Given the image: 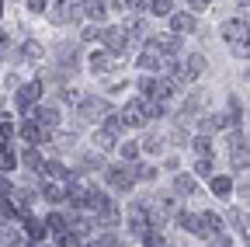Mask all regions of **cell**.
Returning a JSON list of instances; mask_svg holds the SVG:
<instances>
[{
	"label": "cell",
	"instance_id": "7bdbcfd3",
	"mask_svg": "<svg viewBox=\"0 0 250 247\" xmlns=\"http://www.w3.org/2000/svg\"><path fill=\"white\" fill-rule=\"evenodd\" d=\"M208 247H229V237H215V240H212Z\"/></svg>",
	"mask_w": 250,
	"mask_h": 247
},
{
	"label": "cell",
	"instance_id": "8fae6325",
	"mask_svg": "<svg viewBox=\"0 0 250 247\" xmlns=\"http://www.w3.org/2000/svg\"><path fill=\"white\" fill-rule=\"evenodd\" d=\"M35 118H39V126H42L45 133L59 126V112H56V108H39V112H35Z\"/></svg>",
	"mask_w": 250,
	"mask_h": 247
},
{
	"label": "cell",
	"instance_id": "d4e9b609",
	"mask_svg": "<svg viewBox=\"0 0 250 247\" xmlns=\"http://www.w3.org/2000/svg\"><path fill=\"white\" fill-rule=\"evenodd\" d=\"M215 129H223V115H205L202 118V133H215Z\"/></svg>",
	"mask_w": 250,
	"mask_h": 247
},
{
	"label": "cell",
	"instance_id": "d590c367",
	"mask_svg": "<svg viewBox=\"0 0 250 247\" xmlns=\"http://www.w3.org/2000/svg\"><path fill=\"white\" fill-rule=\"evenodd\" d=\"M104 129H108V133L115 136V133L122 129V118H118V115H108V122H104Z\"/></svg>",
	"mask_w": 250,
	"mask_h": 247
},
{
	"label": "cell",
	"instance_id": "8992f818",
	"mask_svg": "<svg viewBox=\"0 0 250 247\" xmlns=\"http://www.w3.org/2000/svg\"><path fill=\"white\" fill-rule=\"evenodd\" d=\"M77 14H87V18H94V21H104L108 7H104V0H83L80 7H73V18H77Z\"/></svg>",
	"mask_w": 250,
	"mask_h": 247
},
{
	"label": "cell",
	"instance_id": "44dd1931",
	"mask_svg": "<svg viewBox=\"0 0 250 247\" xmlns=\"http://www.w3.org/2000/svg\"><path fill=\"white\" fill-rule=\"evenodd\" d=\"M45 230H52V233H62V230H66V220H62L59 212H49V216H45Z\"/></svg>",
	"mask_w": 250,
	"mask_h": 247
},
{
	"label": "cell",
	"instance_id": "ab89813d",
	"mask_svg": "<svg viewBox=\"0 0 250 247\" xmlns=\"http://www.w3.org/2000/svg\"><path fill=\"white\" fill-rule=\"evenodd\" d=\"M45 4H49V0H28V7L35 11V14H39V11H45Z\"/></svg>",
	"mask_w": 250,
	"mask_h": 247
},
{
	"label": "cell",
	"instance_id": "60d3db41",
	"mask_svg": "<svg viewBox=\"0 0 250 247\" xmlns=\"http://www.w3.org/2000/svg\"><path fill=\"white\" fill-rule=\"evenodd\" d=\"M136 174H139V178H146V181H149V178H156V167H139V171H136Z\"/></svg>",
	"mask_w": 250,
	"mask_h": 247
},
{
	"label": "cell",
	"instance_id": "74e56055",
	"mask_svg": "<svg viewBox=\"0 0 250 247\" xmlns=\"http://www.w3.org/2000/svg\"><path fill=\"white\" fill-rule=\"evenodd\" d=\"M153 84H156L153 77H143V80H139V90H143V94H153Z\"/></svg>",
	"mask_w": 250,
	"mask_h": 247
},
{
	"label": "cell",
	"instance_id": "ac0fdd59",
	"mask_svg": "<svg viewBox=\"0 0 250 247\" xmlns=\"http://www.w3.org/2000/svg\"><path fill=\"white\" fill-rule=\"evenodd\" d=\"M139 105H143V115H146V118H160V115H164V105H160V101L139 98Z\"/></svg>",
	"mask_w": 250,
	"mask_h": 247
},
{
	"label": "cell",
	"instance_id": "836d02e7",
	"mask_svg": "<svg viewBox=\"0 0 250 247\" xmlns=\"http://www.w3.org/2000/svg\"><path fill=\"white\" fill-rule=\"evenodd\" d=\"M143 237H146V247H167V244H164V237H160V233H149V230H146V233H143Z\"/></svg>",
	"mask_w": 250,
	"mask_h": 247
},
{
	"label": "cell",
	"instance_id": "d6986e66",
	"mask_svg": "<svg viewBox=\"0 0 250 247\" xmlns=\"http://www.w3.org/2000/svg\"><path fill=\"white\" fill-rule=\"evenodd\" d=\"M212 192H215L219 199H226V195L233 192V181H229V178H212Z\"/></svg>",
	"mask_w": 250,
	"mask_h": 247
},
{
	"label": "cell",
	"instance_id": "52a82bcc",
	"mask_svg": "<svg viewBox=\"0 0 250 247\" xmlns=\"http://www.w3.org/2000/svg\"><path fill=\"white\" fill-rule=\"evenodd\" d=\"M80 115H83V118H101V115H108V101H104V98L80 101Z\"/></svg>",
	"mask_w": 250,
	"mask_h": 247
},
{
	"label": "cell",
	"instance_id": "4fadbf2b",
	"mask_svg": "<svg viewBox=\"0 0 250 247\" xmlns=\"http://www.w3.org/2000/svg\"><path fill=\"white\" fill-rule=\"evenodd\" d=\"M39 171H42L45 178H62V181H70V171H66V167H62L59 160H45V164H42Z\"/></svg>",
	"mask_w": 250,
	"mask_h": 247
},
{
	"label": "cell",
	"instance_id": "cb8c5ba5",
	"mask_svg": "<svg viewBox=\"0 0 250 247\" xmlns=\"http://www.w3.org/2000/svg\"><path fill=\"white\" fill-rule=\"evenodd\" d=\"M174 188H177L181 195H195V181H191V178H188V174H181V178L174 181Z\"/></svg>",
	"mask_w": 250,
	"mask_h": 247
},
{
	"label": "cell",
	"instance_id": "d6a6232c",
	"mask_svg": "<svg viewBox=\"0 0 250 247\" xmlns=\"http://www.w3.org/2000/svg\"><path fill=\"white\" fill-rule=\"evenodd\" d=\"M11 192H14V184L7 181V174H0V199H11Z\"/></svg>",
	"mask_w": 250,
	"mask_h": 247
},
{
	"label": "cell",
	"instance_id": "f1b7e54d",
	"mask_svg": "<svg viewBox=\"0 0 250 247\" xmlns=\"http://www.w3.org/2000/svg\"><path fill=\"white\" fill-rule=\"evenodd\" d=\"M94 143H98L101 150H111V146H115V136H111V133L104 129V133H98V136H94Z\"/></svg>",
	"mask_w": 250,
	"mask_h": 247
},
{
	"label": "cell",
	"instance_id": "b9f144b4",
	"mask_svg": "<svg viewBox=\"0 0 250 247\" xmlns=\"http://www.w3.org/2000/svg\"><path fill=\"white\" fill-rule=\"evenodd\" d=\"M188 4H191V7H195V11H205V7H208V4H212V0H188Z\"/></svg>",
	"mask_w": 250,
	"mask_h": 247
},
{
	"label": "cell",
	"instance_id": "ee69618b",
	"mask_svg": "<svg viewBox=\"0 0 250 247\" xmlns=\"http://www.w3.org/2000/svg\"><path fill=\"white\" fill-rule=\"evenodd\" d=\"M0 115H4V98H0Z\"/></svg>",
	"mask_w": 250,
	"mask_h": 247
},
{
	"label": "cell",
	"instance_id": "8d00e7d4",
	"mask_svg": "<svg viewBox=\"0 0 250 247\" xmlns=\"http://www.w3.org/2000/svg\"><path fill=\"white\" fill-rule=\"evenodd\" d=\"M195 171H198V174H202V178H208V174H212V164H208V157H202V160H198V167H195Z\"/></svg>",
	"mask_w": 250,
	"mask_h": 247
},
{
	"label": "cell",
	"instance_id": "7a4b0ae2",
	"mask_svg": "<svg viewBox=\"0 0 250 247\" xmlns=\"http://www.w3.org/2000/svg\"><path fill=\"white\" fill-rule=\"evenodd\" d=\"M129 230H132V233H139V237L149 230V212H146V202H136V205L129 209Z\"/></svg>",
	"mask_w": 250,
	"mask_h": 247
},
{
	"label": "cell",
	"instance_id": "e575fe53",
	"mask_svg": "<svg viewBox=\"0 0 250 247\" xmlns=\"http://www.w3.org/2000/svg\"><path fill=\"white\" fill-rule=\"evenodd\" d=\"M122 157H125V160H136V157H139V146H136V143H125V146H122Z\"/></svg>",
	"mask_w": 250,
	"mask_h": 247
},
{
	"label": "cell",
	"instance_id": "4316f807",
	"mask_svg": "<svg viewBox=\"0 0 250 247\" xmlns=\"http://www.w3.org/2000/svg\"><path fill=\"white\" fill-rule=\"evenodd\" d=\"M42 195H45L49 202H59V199H62V188H59V184H52V181H49V184H42Z\"/></svg>",
	"mask_w": 250,
	"mask_h": 247
},
{
	"label": "cell",
	"instance_id": "1f68e13d",
	"mask_svg": "<svg viewBox=\"0 0 250 247\" xmlns=\"http://www.w3.org/2000/svg\"><path fill=\"white\" fill-rule=\"evenodd\" d=\"M125 7H129L132 14H143V11L149 7V0H125Z\"/></svg>",
	"mask_w": 250,
	"mask_h": 247
},
{
	"label": "cell",
	"instance_id": "2e32d148",
	"mask_svg": "<svg viewBox=\"0 0 250 247\" xmlns=\"http://www.w3.org/2000/svg\"><path fill=\"white\" fill-rule=\"evenodd\" d=\"M90 70H94V73H108V70H111V56H108V52H94V56H90Z\"/></svg>",
	"mask_w": 250,
	"mask_h": 247
},
{
	"label": "cell",
	"instance_id": "bcb514c9",
	"mask_svg": "<svg viewBox=\"0 0 250 247\" xmlns=\"http://www.w3.org/2000/svg\"><path fill=\"white\" fill-rule=\"evenodd\" d=\"M87 247H98V244H87Z\"/></svg>",
	"mask_w": 250,
	"mask_h": 247
},
{
	"label": "cell",
	"instance_id": "30bf717a",
	"mask_svg": "<svg viewBox=\"0 0 250 247\" xmlns=\"http://www.w3.org/2000/svg\"><path fill=\"white\" fill-rule=\"evenodd\" d=\"M181 226L191 230L195 237H205V223H202V216H195V212H181Z\"/></svg>",
	"mask_w": 250,
	"mask_h": 247
},
{
	"label": "cell",
	"instance_id": "6da1fadb",
	"mask_svg": "<svg viewBox=\"0 0 250 247\" xmlns=\"http://www.w3.org/2000/svg\"><path fill=\"white\" fill-rule=\"evenodd\" d=\"M223 39L236 49V52H250V24L247 21H226L223 24Z\"/></svg>",
	"mask_w": 250,
	"mask_h": 247
},
{
	"label": "cell",
	"instance_id": "277c9868",
	"mask_svg": "<svg viewBox=\"0 0 250 247\" xmlns=\"http://www.w3.org/2000/svg\"><path fill=\"white\" fill-rule=\"evenodd\" d=\"M104 45H108V52L122 56V52H125V45H129V35H125L122 28H108V32H104Z\"/></svg>",
	"mask_w": 250,
	"mask_h": 247
},
{
	"label": "cell",
	"instance_id": "9a60e30c",
	"mask_svg": "<svg viewBox=\"0 0 250 247\" xmlns=\"http://www.w3.org/2000/svg\"><path fill=\"white\" fill-rule=\"evenodd\" d=\"M170 28H174L177 35H181V32H195V18H191V14H174V18H170Z\"/></svg>",
	"mask_w": 250,
	"mask_h": 247
},
{
	"label": "cell",
	"instance_id": "3957f363",
	"mask_svg": "<svg viewBox=\"0 0 250 247\" xmlns=\"http://www.w3.org/2000/svg\"><path fill=\"white\" fill-rule=\"evenodd\" d=\"M39 94H42V80H31V84H24V87L18 90V108H21V112H28L31 105L39 101Z\"/></svg>",
	"mask_w": 250,
	"mask_h": 247
},
{
	"label": "cell",
	"instance_id": "9c48e42d",
	"mask_svg": "<svg viewBox=\"0 0 250 247\" xmlns=\"http://www.w3.org/2000/svg\"><path fill=\"white\" fill-rule=\"evenodd\" d=\"M122 122H125V126H143V122H146V115H143V105H139V98L125 105V112H122Z\"/></svg>",
	"mask_w": 250,
	"mask_h": 247
},
{
	"label": "cell",
	"instance_id": "ffe728a7",
	"mask_svg": "<svg viewBox=\"0 0 250 247\" xmlns=\"http://www.w3.org/2000/svg\"><path fill=\"white\" fill-rule=\"evenodd\" d=\"M156 63H160V52H156V49L149 45V49H146V52L139 56V67H143V70H153Z\"/></svg>",
	"mask_w": 250,
	"mask_h": 247
},
{
	"label": "cell",
	"instance_id": "83f0119b",
	"mask_svg": "<svg viewBox=\"0 0 250 247\" xmlns=\"http://www.w3.org/2000/svg\"><path fill=\"white\" fill-rule=\"evenodd\" d=\"M202 223H205V233H215L219 226H223V220H219V216H212V212L202 216Z\"/></svg>",
	"mask_w": 250,
	"mask_h": 247
},
{
	"label": "cell",
	"instance_id": "603a6c76",
	"mask_svg": "<svg viewBox=\"0 0 250 247\" xmlns=\"http://www.w3.org/2000/svg\"><path fill=\"white\" fill-rule=\"evenodd\" d=\"M21 160H24V164H28L31 171H39V167H42V157H39V150H35V146H28V150H24V157H21Z\"/></svg>",
	"mask_w": 250,
	"mask_h": 247
},
{
	"label": "cell",
	"instance_id": "7dc6e473",
	"mask_svg": "<svg viewBox=\"0 0 250 247\" xmlns=\"http://www.w3.org/2000/svg\"><path fill=\"white\" fill-rule=\"evenodd\" d=\"M247 143H250V133H247Z\"/></svg>",
	"mask_w": 250,
	"mask_h": 247
},
{
	"label": "cell",
	"instance_id": "f35d334b",
	"mask_svg": "<svg viewBox=\"0 0 250 247\" xmlns=\"http://www.w3.org/2000/svg\"><path fill=\"white\" fill-rule=\"evenodd\" d=\"M98 35H101V28H83V42H94Z\"/></svg>",
	"mask_w": 250,
	"mask_h": 247
},
{
	"label": "cell",
	"instance_id": "7402d4cb",
	"mask_svg": "<svg viewBox=\"0 0 250 247\" xmlns=\"http://www.w3.org/2000/svg\"><path fill=\"white\" fill-rule=\"evenodd\" d=\"M233 167L240 171V167H250V146H240L236 153H233Z\"/></svg>",
	"mask_w": 250,
	"mask_h": 247
},
{
	"label": "cell",
	"instance_id": "5bb4252c",
	"mask_svg": "<svg viewBox=\"0 0 250 247\" xmlns=\"http://www.w3.org/2000/svg\"><path fill=\"white\" fill-rule=\"evenodd\" d=\"M18 167V153L11 150V146H0V174H7V171H14Z\"/></svg>",
	"mask_w": 250,
	"mask_h": 247
},
{
	"label": "cell",
	"instance_id": "4dcf8cb0",
	"mask_svg": "<svg viewBox=\"0 0 250 247\" xmlns=\"http://www.w3.org/2000/svg\"><path fill=\"white\" fill-rule=\"evenodd\" d=\"M195 153H198V157H208V153H212V139H195Z\"/></svg>",
	"mask_w": 250,
	"mask_h": 247
},
{
	"label": "cell",
	"instance_id": "e0dca14e",
	"mask_svg": "<svg viewBox=\"0 0 250 247\" xmlns=\"http://www.w3.org/2000/svg\"><path fill=\"white\" fill-rule=\"evenodd\" d=\"M153 49L164 52V56H174V52H177V39H174V35H160V39L153 42Z\"/></svg>",
	"mask_w": 250,
	"mask_h": 247
},
{
	"label": "cell",
	"instance_id": "5b68a950",
	"mask_svg": "<svg viewBox=\"0 0 250 247\" xmlns=\"http://www.w3.org/2000/svg\"><path fill=\"white\" fill-rule=\"evenodd\" d=\"M108 181H111L115 192H129L132 184H136V181H132V171H125V167H111V171H108Z\"/></svg>",
	"mask_w": 250,
	"mask_h": 247
},
{
	"label": "cell",
	"instance_id": "f546056e",
	"mask_svg": "<svg viewBox=\"0 0 250 247\" xmlns=\"http://www.w3.org/2000/svg\"><path fill=\"white\" fill-rule=\"evenodd\" d=\"M149 11L153 14H170V0H149Z\"/></svg>",
	"mask_w": 250,
	"mask_h": 247
},
{
	"label": "cell",
	"instance_id": "ba28073f",
	"mask_svg": "<svg viewBox=\"0 0 250 247\" xmlns=\"http://www.w3.org/2000/svg\"><path fill=\"white\" fill-rule=\"evenodd\" d=\"M45 136H49V133L39 126V122H21V139H24V143H31V146H35V143H42Z\"/></svg>",
	"mask_w": 250,
	"mask_h": 247
},
{
	"label": "cell",
	"instance_id": "f6af8a7d",
	"mask_svg": "<svg viewBox=\"0 0 250 247\" xmlns=\"http://www.w3.org/2000/svg\"><path fill=\"white\" fill-rule=\"evenodd\" d=\"M0 11H4V0H0Z\"/></svg>",
	"mask_w": 250,
	"mask_h": 247
},
{
	"label": "cell",
	"instance_id": "484cf974",
	"mask_svg": "<svg viewBox=\"0 0 250 247\" xmlns=\"http://www.w3.org/2000/svg\"><path fill=\"white\" fill-rule=\"evenodd\" d=\"M14 133H18V126H14V122H11V118H0V139H4V143H11V139H14Z\"/></svg>",
	"mask_w": 250,
	"mask_h": 247
},
{
	"label": "cell",
	"instance_id": "7c38bea8",
	"mask_svg": "<svg viewBox=\"0 0 250 247\" xmlns=\"http://www.w3.org/2000/svg\"><path fill=\"white\" fill-rule=\"evenodd\" d=\"M49 21H52V24H66V21H70V4H66V0H56V4H52Z\"/></svg>",
	"mask_w": 250,
	"mask_h": 247
}]
</instances>
